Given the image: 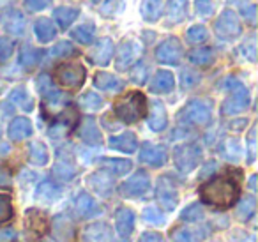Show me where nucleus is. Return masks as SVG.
I'll return each instance as SVG.
<instances>
[{
	"label": "nucleus",
	"instance_id": "nucleus-1",
	"mask_svg": "<svg viewBox=\"0 0 258 242\" xmlns=\"http://www.w3.org/2000/svg\"><path fill=\"white\" fill-rule=\"evenodd\" d=\"M202 202L226 209L239 200V186L228 177H214L200 188Z\"/></svg>",
	"mask_w": 258,
	"mask_h": 242
},
{
	"label": "nucleus",
	"instance_id": "nucleus-2",
	"mask_svg": "<svg viewBox=\"0 0 258 242\" xmlns=\"http://www.w3.org/2000/svg\"><path fill=\"white\" fill-rule=\"evenodd\" d=\"M113 111L122 122L125 124H135L142 120L147 111V99L142 92H129L124 97L115 101Z\"/></svg>",
	"mask_w": 258,
	"mask_h": 242
},
{
	"label": "nucleus",
	"instance_id": "nucleus-3",
	"mask_svg": "<svg viewBox=\"0 0 258 242\" xmlns=\"http://www.w3.org/2000/svg\"><path fill=\"white\" fill-rule=\"evenodd\" d=\"M212 103L209 99H191L177 113V120L184 126H205L211 122Z\"/></svg>",
	"mask_w": 258,
	"mask_h": 242
},
{
	"label": "nucleus",
	"instance_id": "nucleus-4",
	"mask_svg": "<svg viewBox=\"0 0 258 242\" xmlns=\"http://www.w3.org/2000/svg\"><path fill=\"white\" fill-rule=\"evenodd\" d=\"M226 87L230 90V96L223 101L221 104V113L223 115H237V113H242L247 106H249V92L247 89L235 78H228L226 80Z\"/></svg>",
	"mask_w": 258,
	"mask_h": 242
},
{
	"label": "nucleus",
	"instance_id": "nucleus-5",
	"mask_svg": "<svg viewBox=\"0 0 258 242\" xmlns=\"http://www.w3.org/2000/svg\"><path fill=\"white\" fill-rule=\"evenodd\" d=\"M202 156H204V152H202V147L198 143H184V145L175 147V150H173V163L179 171L189 173L200 164Z\"/></svg>",
	"mask_w": 258,
	"mask_h": 242
},
{
	"label": "nucleus",
	"instance_id": "nucleus-6",
	"mask_svg": "<svg viewBox=\"0 0 258 242\" xmlns=\"http://www.w3.org/2000/svg\"><path fill=\"white\" fill-rule=\"evenodd\" d=\"M85 68L80 62H71V64H62L55 71V78L60 87L68 90H76L83 85L85 82Z\"/></svg>",
	"mask_w": 258,
	"mask_h": 242
},
{
	"label": "nucleus",
	"instance_id": "nucleus-7",
	"mask_svg": "<svg viewBox=\"0 0 258 242\" xmlns=\"http://www.w3.org/2000/svg\"><path fill=\"white\" fill-rule=\"evenodd\" d=\"M214 32L219 39L223 41H233L242 34V27H240V22L237 18L235 11L232 9H225L221 15L218 16L214 23Z\"/></svg>",
	"mask_w": 258,
	"mask_h": 242
},
{
	"label": "nucleus",
	"instance_id": "nucleus-8",
	"mask_svg": "<svg viewBox=\"0 0 258 242\" xmlns=\"http://www.w3.org/2000/svg\"><path fill=\"white\" fill-rule=\"evenodd\" d=\"M142 53V44L137 39H124L117 50V60H115V68L118 71H125L137 62V58Z\"/></svg>",
	"mask_w": 258,
	"mask_h": 242
},
{
	"label": "nucleus",
	"instance_id": "nucleus-9",
	"mask_svg": "<svg viewBox=\"0 0 258 242\" xmlns=\"http://www.w3.org/2000/svg\"><path fill=\"white\" fill-rule=\"evenodd\" d=\"M149 188H151V178L144 170H140L118 186V193L125 198H137V196L147 193Z\"/></svg>",
	"mask_w": 258,
	"mask_h": 242
},
{
	"label": "nucleus",
	"instance_id": "nucleus-10",
	"mask_svg": "<svg viewBox=\"0 0 258 242\" xmlns=\"http://www.w3.org/2000/svg\"><path fill=\"white\" fill-rule=\"evenodd\" d=\"M156 58L161 64L166 66H177L182 58V44L177 37H168L159 46L156 48Z\"/></svg>",
	"mask_w": 258,
	"mask_h": 242
},
{
	"label": "nucleus",
	"instance_id": "nucleus-11",
	"mask_svg": "<svg viewBox=\"0 0 258 242\" xmlns=\"http://www.w3.org/2000/svg\"><path fill=\"white\" fill-rule=\"evenodd\" d=\"M156 196H158L159 205L165 210H173L179 203V193H177V188L173 184V180L165 175L158 180V189H156Z\"/></svg>",
	"mask_w": 258,
	"mask_h": 242
},
{
	"label": "nucleus",
	"instance_id": "nucleus-12",
	"mask_svg": "<svg viewBox=\"0 0 258 242\" xmlns=\"http://www.w3.org/2000/svg\"><path fill=\"white\" fill-rule=\"evenodd\" d=\"M0 25H2V29L6 32L11 34V36H23L27 22L22 11H18V9H8V11H4L0 15Z\"/></svg>",
	"mask_w": 258,
	"mask_h": 242
},
{
	"label": "nucleus",
	"instance_id": "nucleus-13",
	"mask_svg": "<svg viewBox=\"0 0 258 242\" xmlns=\"http://www.w3.org/2000/svg\"><path fill=\"white\" fill-rule=\"evenodd\" d=\"M113 51H115L113 41H111L110 37H103V39L97 41L92 50H90L89 60L96 66H108L111 57H113Z\"/></svg>",
	"mask_w": 258,
	"mask_h": 242
},
{
	"label": "nucleus",
	"instance_id": "nucleus-14",
	"mask_svg": "<svg viewBox=\"0 0 258 242\" xmlns=\"http://www.w3.org/2000/svg\"><path fill=\"white\" fill-rule=\"evenodd\" d=\"M168 159V152L163 145H154V143H145L140 150V161L149 166L159 168L166 163Z\"/></svg>",
	"mask_w": 258,
	"mask_h": 242
},
{
	"label": "nucleus",
	"instance_id": "nucleus-15",
	"mask_svg": "<svg viewBox=\"0 0 258 242\" xmlns=\"http://www.w3.org/2000/svg\"><path fill=\"white\" fill-rule=\"evenodd\" d=\"M87 186L92 189L94 193H97L99 196H110L113 193V178L111 175H108L106 171H94L87 177Z\"/></svg>",
	"mask_w": 258,
	"mask_h": 242
},
{
	"label": "nucleus",
	"instance_id": "nucleus-16",
	"mask_svg": "<svg viewBox=\"0 0 258 242\" xmlns=\"http://www.w3.org/2000/svg\"><path fill=\"white\" fill-rule=\"evenodd\" d=\"M147 124H149V128L156 133L163 131V129L166 128V124H168V115H166V108L161 101H152L151 103Z\"/></svg>",
	"mask_w": 258,
	"mask_h": 242
},
{
	"label": "nucleus",
	"instance_id": "nucleus-17",
	"mask_svg": "<svg viewBox=\"0 0 258 242\" xmlns=\"http://www.w3.org/2000/svg\"><path fill=\"white\" fill-rule=\"evenodd\" d=\"M32 133H34L32 122L27 117H16L8 128V136L13 142H22V140L32 136Z\"/></svg>",
	"mask_w": 258,
	"mask_h": 242
},
{
	"label": "nucleus",
	"instance_id": "nucleus-18",
	"mask_svg": "<svg viewBox=\"0 0 258 242\" xmlns=\"http://www.w3.org/2000/svg\"><path fill=\"white\" fill-rule=\"evenodd\" d=\"M78 136L85 143H89V145H99V143L103 142L101 131L92 117H87L82 120V124H80V128H78Z\"/></svg>",
	"mask_w": 258,
	"mask_h": 242
},
{
	"label": "nucleus",
	"instance_id": "nucleus-19",
	"mask_svg": "<svg viewBox=\"0 0 258 242\" xmlns=\"http://www.w3.org/2000/svg\"><path fill=\"white\" fill-rule=\"evenodd\" d=\"M115 228H117V233L122 237H127V235L133 233L135 230V212L127 207H122L115 212Z\"/></svg>",
	"mask_w": 258,
	"mask_h": 242
},
{
	"label": "nucleus",
	"instance_id": "nucleus-20",
	"mask_svg": "<svg viewBox=\"0 0 258 242\" xmlns=\"http://www.w3.org/2000/svg\"><path fill=\"white\" fill-rule=\"evenodd\" d=\"M173 87H175V78H173V75L170 71L161 69V71H158L154 75L149 89L154 94H168L173 90Z\"/></svg>",
	"mask_w": 258,
	"mask_h": 242
},
{
	"label": "nucleus",
	"instance_id": "nucleus-21",
	"mask_svg": "<svg viewBox=\"0 0 258 242\" xmlns=\"http://www.w3.org/2000/svg\"><path fill=\"white\" fill-rule=\"evenodd\" d=\"M110 147L115 150H120V152L125 154H133L135 150L138 149V138L135 133L127 131V133H122L118 136H111L110 138Z\"/></svg>",
	"mask_w": 258,
	"mask_h": 242
},
{
	"label": "nucleus",
	"instance_id": "nucleus-22",
	"mask_svg": "<svg viewBox=\"0 0 258 242\" xmlns=\"http://www.w3.org/2000/svg\"><path fill=\"white\" fill-rule=\"evenodd\" d=\"M83 242H111V231L108 224L92 223L83 230Z\"/></svg>",
	"mask_w": 258,
	"mask_h": 242
},
{
	"label": "nucleus",
	"instance_id": "nucleus-23",
	"mask_svg": "<svg viewBox=\"0 0 258 242\" xmlns=\"http://www.w3.org/2000/svg\"><path fill=\"white\" fill-rule=\"evenodd\" d=\"M187 4L189 0H168L166 2V20L168 25H177L184 22L187 15Z\"/></svg>",
	"mask_w": 258,
	"mask_h": 242
},
{
	"label": "nucleus",
	"instance_id": "nucleus-24",
	"mask_svg": "<svg viewBox=\"0 0 258 242\" xmlns=\"http://www.w3.org/2000/svg\"><path fill=\"white\" fill-rule=\"evenodd\" d=\"M94 85H96L99 90H103V92H120L124 83H122V80H118L115 75H111V73L99 71V73H96V76H94Z\"/></svg>",
	"mask_w": 258,
	"mask_h": 242
},
{
	"label": "nucleus",
	"instance_id": "nucleus-25",
	"mask_svg": "<svg viewBox=\"0 0 258 242\" xmlns=\"http://www.w3.org/2000/svg\"><path fill=\"white\" fill-rule=\"evenodd\" d=\"M62 189L58 188L55 182L51 180H44L37 186V191H36V202L39 203H55L60 196Z\"/></svg>",
	"mask_w": 258,
	"mask_h": 242
},
{
	"label": "nucleus",
	"instance_id": "nucleus-26",
	"mask_svg": "<svg viewBox=\"0 0 258 242\" xmlns=\"http://www.w3.org/2000/svg\"><path fill=\"white\" fill-rule=\"evenodd\" d=\"M75 209H76V212H78L80 217H92V216H96V214L101 212V209L97 207V203L94 202L87 193H80V195L76 196Z\"/></svg>",
	"mask_w": 258,
	"mask_h": 242
},
{
	"label": "nucleus",
	"instance_id": "nucleus-27",
	"mask_svg": "<svg viewBox=\"0 0 258 242\" xmlns=\"http://www.w3.org/2000/svg\"><path fill=\"white\" fill-rule=\"evenodd\" d=\"M187 60L195 66H200V68H209L212 62L216 60V53L212 48L204 46V48H195L187 53Z\"/></svg>",
	"mask_w": 258,
	"mask_h": 242
},
{
	"label": "nucleus",
	"instance_id": "nucleus-28",
	"mask_svg": "<svg viewBox=\"0 0 258 242\" xmlns=\"http://www.w3.org/2000/svg\"><path fill=\"white\" fill-rule=\"evenodd\" d=\"M76 120V111L73 110H68L64 111V113L60 115V118H58V122H55L53 126L50 128V136L51 138H58V136H64L66 133L69 131V129L73 128V124H75Z\"/></svg>",
	"mask_w": 258,
	"mask_h": 242
},
{
	"label": "nucleus",
	"instance_id": "nucleus-29",
	"mask_svg": "<svg viewBox=\"0 0 258 242\" xmlns=\"http://www.w3.org/2000/svg\"><path fill=\"white\" fill-rule=\"evenodd\" d=\"M34 34H36L39 43H50L55 36H57V29L48 18H39L34 23Z\"/></svg>",
	"mask_w": 258,
	"mask_h": 242
},
{
	"label": "nucleus",
	"instance_id": "nucleus-30",
	"mask_svg": "<svg viewBox=\"0 0 258 242\" xmlns=\"http://www.w3.org/2000/svg\"><path fill=\"white\" fill-rule=\"evenodd\" d=\"M29 161L36 166H44L50 161L48 147L43 142H32L29 145Z\"/></svg>",
	"mask_w": 258,
	"mask_h": 242
},
{
	"label": "nucleus",
	"instance_id": "nucleus-31",
	"mask_svg": "<svg viewBox=\"0 0 258 242\" xmlns=\"http://www.w3.org/2000/svg\"><path fill=\"white\" fill-rule=\"evenodd\" d=\"M78 15H80V11L76 8H66V6L57 8L53 11V18H55V22H57V25L60 27V30L68 29V27L78 18Z\"/></svg>",
	"mask_w": 258,
	"mask_h": 242
},
{
	"label": "nucleus",
	"instance_id": "nucleus-32",
	"mask_svg": "<svg viewBox=\"0 0 258 242\" xmlns=\"http://www.w3.org/2000/svg\"><path fill=\"white\" fill-rule=\"evenodd\" d=\"M163 15V0H142V16L145 22H158Z\"/></svg>",
	"mask_w": 258,
	"mask_h": 242
},
{
	"label": "nucleus",
	"instance_id": "nucleus-33",
	"mask_svg": "<svg viewBox=\"0 0 258 242\" xmlns=\"http://www.w3.org/2000/svg\"><path fill=\"white\" fill-rule=\"evenodd\" d=\"M101 164H103L104 170H108L113 175H125L133 168V163L129 159H113V157H104Z\"/></svg>",
	"mask_w": 258,
	"mask_h": 242
},
{
	"label": "nucleus",
	"instance_id": "nucleus-34",
	"mask_svg": "<svg viewBox=\"0 0 258 242\" xmlns=\"http://www.w3.org/2000/svg\"><path fill=\"white\" fill-rule=\"evenodd\" d=\"M9 99H11V103H15L18 108H22L23 111H32L34 110V99L25 87H18V89L13 90L11 96H9Z\"/></svg>",
	"mask_w": 258,
	"mask_h": 242
},
{
	"label": "nucleus",
	"instance_id": "nucleus-35",
	"mask_svg": "<svg viewBox=\"0 0 258 242\" xmlns=\"http://www.w3.org/2000/svg\"><path fill=\"white\" fill-rule=\"evenodd\" d=\"M41 58H43V51L32 46H23L20 51V64L25 69H34L41 62Z\"/></svg>",
	"mask_w": 258,
	"mask_h": 242
},
{
	"label": "nucleus",
	"instance_id": "nucleus-36",
	"mask_svg": "<svg viewBox=\"0 0 258 242\" xmlns=\"http://www.w3.org/2000/svg\"><path fill=\"white\" fill-rule=\"evenodd\" d=\"M53 235L58 240H69L73 237V224L68 221V217L57 216L53 221Z\"/></svg>",
	"mask_w": 258,
	"mask_h": 242
},
{
	"label": "nucleus",
	"instance_id": "nucleus-37",
	"mask_svg": "<svg viewBox=\"0 0 258 242\" xmlns=\"http://www.w3.org/2000/svg\"><path fill=\"white\" fill-rule=\"evenodd\" d=\"M94 34H96V27L94 23H83V25L76 27L71 32V36L75 37V41H78L80 44H90L94 41Z\"/></svg>",
	"mask_w": 258,
	"mask_h": 242
},
{
	"label": "nucleus",
	"instance_id": "nucleus-38",
	"mask_svg": "<svg viewBox=\"0 0 258 242\" xmlns=\"http://www.w3.org/2000/svg\"><path fill=\"white\" fill-rule=\"evenodd\" d=\"M78 106L87 111H97L103 108V99L96 92H85L78 97Z\"/></svg>",
	"mask_w": 258,
	"mask_h": 242
},
{
	"label": "nucleus",
	"instance_id": "nucleus-39",
	"mask_svg": "<svg viewBox=\"0 0 258 242\" xmlns=\"http://www.w3.org/2000/svg\"><path fill=\"white\" fill-rule=\"evenodd\" d=\"M240 154H242V149H240V142L237 138H228L223 145V156L226 157L232 163H237L240 159Z\"/></svg>",
	"mask_w": 258,
	"mask_h": 242
},
{
	"label": "nucleus",
	"instance_id": "nucleus-40",
	"mask_svg": "<svg viewBox=\"0 0 258 242\" xmlns=\"http://www.w3.org/2000/svg\"><path fill=\"white\" fill-rule=\"evenodd\" d=\"M254 209H256V202H254V198L253 196H246V198L240 200V203L237 205L235 214L240 221H247L254 214Z\"/></svg>",
	"mask_w": 258,
	"mask_h": 242
},
{
	"label": "nucleus",
	"instance_id": "nucleus-41",
	"mask_svg": "<svg viewBox=\"0 0 258 242\" xmlns=\"http://www.w3.org/2000/svg\"><path fill=\"white\" fill-rule=\"evenodd\" d=\"M27 224L30 228H34L37 233H43L46 230V217H44V214L37 212V210H29L27 212Z\"/></svg>",
	"mask_w": 258,
	"mask_h": 242
},
{
	"label": "nucleus",
	"instance_id": "nucleus-42",
	"mask_svg": "<svg viewBox=\"0 0 258 242\" xmlns=\"http://www.w3.org/2000/svg\"><path fill=\"white\" fill-rule=\"evenodd\" d=\"M207 37H209V32H207V29H205L204 25H193L186 32V39H187V43H191V44L204 43Z\"/></svg>",
	"mask_w": 258,
	"mask_h": 242
},
{
	"label": "nucleus",
	"instance_id": "nucleus-43",
	"mask_svg": "<svg viewBox=\"0 0 258 242\" xmlns=\"http://www.w3.org/2000/svg\"><path fill=\"white\" fill-rule=\"evenodd\" d=\"M173 242H200V237L189 228H175L172 231Z\"/></svg>",
	"mask_w": 258,
	"mask_h": 242
},
{
	"label": "nucleus",
	"instance_id": "nucleus-44",
	"mask_svg": "<svg viewBox=\"0 0 258 242\" xmlns=\"http://www.w3.org/2000/svg\"><path fill=\"white\" fill-rule=\"evenodd\" d=\"M75 51H76L75 46H73L69 41H60V43H57L51 48L50 53H51V57H55V58H66V57H71Z\"/></svg>",
	"mask_w": 258,
	"mask_h": 242
},
{
	"label": "nucleus",
	"instance_id": "nucleus-45",
	"mask_svg": "<svg viewBox=\"0 0 258 242\" xmlns=\"http://www.w3.org/2000/svg\"><path fill=\"white\" fill-rule=\"evenodd\" d=\"M180 217H182L184 221H189V223L200 221V219H204V209H202L200 203H193V205H189L187 209L182 210Z\"/></svg>",
	"mask_w": 258,
	"mask_h": 242
},
{
	"label": "nucleus",
	"instance_id": "nucleus-46",
	"mask_svg": "<svg viewBox=\"0 0 258 242\" xmlns=\"http://www.w3.org/2000/svg\"><path fill=\"white\" fill-rule=\"evenodd\" d=\"M144 221L154 224V226H163V224L166 223L165 216H163L156 207H147V209L144 210Z\"/></svg>",
	"mask_w": 258,
	"mask_h": 242
},
{
	"label": "nucleus",
	"instance_id": "nucleus-47",
	"mask_svg": "<svg viewBox=\"0 0 258 242\" xmlns=\"http://www.w3.org/2000/svg\"><path fill=\"white\" fill-rule=\"evenodd\" d=\"M13 217V203L8 195H0V224Z\"/></svg>",
	"mask_w": 258,
	"mask_h": 242
},
{
	"label": "nucleus",
	"instance_id": "nucleus-48",
	"mask_svg": "<svg viewBox=\"0 0 258 242\" xmlns=\"http://www.w3.org/2000/svg\"><path fill=\"white\" fill-rule=\"evenodd\" d=\"M195 9H197V15L202 16V18H209V16L214 15L212 0H195Z\"/></svg>",
	"mask_w": 258,
	"mask_h": 242
},
{
	"label": "nucleus",
	"instance_id": "nucleus-49",
	"mask_svg": "<svg viewBox=\"0 0 258 242\" xmlns=\"http://www.w3.org/2000/svg\"><path fill=\"white\" fill-rule=\"evenodd\" d=\"M198 82H200V75H198V73H195L193 69H184L182 75H180V83H182V89H193Z\"/></svg>",
	"mask_w": 258,
	"mask_h": 242
},
{
	"label": "nucleus",
	"instance_id": "nucleus-50",
	"mask_svg": "<svg viewBox=\"0 0 258 242\" xmlns=\"http://www.w3.org/2000/svg\"><path fill=\"white\" fill-rule=\"evenodd\" d=\"M53 173L57 175V177H60L62 180H71L73 177H75V168L71 166V164H68V163H57L55 164V168H53Z\"/></svg>",
	"mask_w": 258,
	"mask_h": 242
},
{
	"label": "nucleus",
	"instance_id": "nucleus-51",
	"mask_svg": "<svg viewBox=\"0 0 258 242\" xmlns=\"http://www.w3.org/2000/svg\"><path fill=\"white\" fill-rule=\"evenodd\" d=\"M240 53H242L249 62L256 60V43H254V37H249V39L240 46Z\"/></svg>",
	"mask_w": 258,
	"mask_h": 242
},
{
	"label": "nucleus",
	"instance_id": "nucleus-52",
	"mask_svg": "<svg viewBox=\"0 0 258 242\" xmlns=\"http://www.w3.org/2000/svg\"><path fill=\"white\" fill-rule=\"evenodd\" d=\"M254 156H256V128L253 126L247 135V163H253Z\"/></svg>",
	"mask_w": 258,
	"mask_h": 242
},
{
	"label": "nucleus",
	"instance_id": "nucleus-53",
	"mask_svg": "<svg viewBox=\"0 0 258 242\" xmlns=\"http://www.w3.org/2000/svg\"><path fill=\"white\" fill-rule=\"evenodd\" d=\"M240 15L246 20L249 25H254L256 23V6L254 4H240Z\"/></svg>",
	"mask_w": 258,
	"mask_h": 242
},
{
	"label": "nucleus",
	"instance_id": "nucleus-54",
	"mask_svg": "<svg viewBox=\"0 0 258 242\" xmlns=\"http://www.w3.org/2000/svg\"><path fill=\"white\" fill-rule=\"evenodd\" d=\"M13 51H15L13 41L8 39V37H2V39H0V62L8 60V58L13 55Z\"/></svg>",
	"mask_w": 258,
	"mask_h": 242
},
{
	"label": "nucleus",
	"instance_id": "nucleus-55",
	"mask_svg": "<svg viewBox=\"0 0 258 242\" xmlns=\"http://www.w3.org/2000/svg\"><path fill=\"white\" fill-rule=\"evenodd\" d=\"M147 73H149V66L140 62V64L133 69V73H131V78H133L135 83H144L145 80H147Z\"/></svg>",
	"mask_w": 258,
	"mask_h": 242
},
{
	"label": "nucleus",
	"instance_id": "nucleus-56",
	"mask_svg": "<svg viewBox=\"0 0 258 242\" xmlns=\"http://www.w3.org/2000/svg\"><path fill=\"white\" fill-rule=\"evenodd\" d=\"M37 89H39V92L43 94L44 97L50 96L51 92H55L53 85H51L50 78H48L46 75H41V76H39V80H37Z\"/></svg>",
	"mask_w": 258,
	"mask_h": 242
},
{
	"label": "nucleus",
	"instance_id": "nucleus-57",
	"mask_svg": "<svg viewBox=\"0 0 258 242\" xmlns=\"http://www.w3.org/2000/svg\"><path fill=\"white\" fill-rule=\"evenodd\" d=\"M51 0H23V6H25L29 11L36 13V11H43L50 6Z\"/></svg>",
	"mask_w": 258,
	"mask_h": 242
},
{
	"label": "nucleus",
	"instance_id": "nucleus-58",
	"mask_svg": "<svg viewBox=\"0 0 258 242\" xmlns=\"http://www.w3.org/2000/svg\"><path fill=\"white\" fill-rule=\"evenodd\" d=\"M13 184L11 173L4 166H0V189H9Z\"/></svg>",
	"mask_w": 258,
	"mask_h": 242
},
{
	"label": "nucleus",
	"instance_id": "nucleus-59",
	"mask_svg": "<svg viewBox=\"0 0 258 242\" xmlns=\"http://www.w3.org/2000/svg\"><path fill=\"white\" fill-rule=\"evenodd\" d=\"M138 242H163V237L156 231H145V233L140 235Z\"/></svg>",
	"mask_w": 258,
	"mask_h": 242
},
{
	"label": "nucleus",
	"instance_id": "nucleus-60",
	"mask_svg": "<svg viewBox=\"0 0 258 242\" xmlns=\"http://www.w3.org/2000/svg\"><path fill=\"white\" fill-rule=\"evenodd\" d=\"M18 237V233H16L15 230H0V242H13L15 238Z\"/></svg>",
	"mask_w": 258,
	"mask_h": 242
},
{
	"label": "nucleus",
	"instance_id": "nucleus-61",
	"mask_svg": "<svg viewBox=\"0 0 258 242\" xmlns=\"http://www.w3.org/2000/svg\"><path fill=\"white\" fill-rule=\"evenodd\" d=\"M11 2H15V0H0V8H2V6H8V4H11Z\"/></svg>",
	"mask_w": 258,
	"mask_h": 242
},
{
	"label": "nucleus",
	"instance_id": "nucleus-62",
	"mask_svg": "<svg viewBox=\"0 0 258 242\" xmlns=\"http://www.w3.org/2000/svg\"><path fill=\"white\" fill-rule=\"evenodd\" d=\"M92 2H99V0H92Z\"/></svg>",
	"mask_w": 258,
	"mask_h": 242
}]
</instances>
